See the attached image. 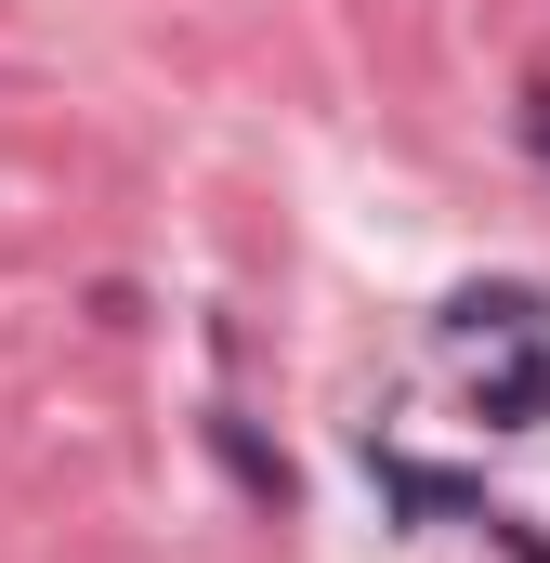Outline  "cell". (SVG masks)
Masks as SVG:
<instances>
[{
	"instance_id": "cell-1",
	"label": "cell",
	"mask_w": 550,
	"mask_h": 563,
	"mask_svg": "<svg viewBox=\"0 0 550 563\" xmlns=\"http://www.w3.org/2000/svg\"><path fill=\"white\" fill-rule=\"evenodd\" d=\"M197 432H210V459H223V485H237L250 511H275V525L301 511V472H288V445H263V420H237V407H210Z\"/></svg>"
},
{
	"instance_id": "cell-2",
	"label": "cell",
	"mask_w": 550,
	"mask_h": 563,
	"mask_svg": "<svg viewBox=\"0 0 550 563\" xmlns=\"http://www.w3.org/2000/svg\"><path fill=\"white\" fill-rule=\"evenodd\" d=\"M472 420H485V432H538V420H550V328H538V341H512V354L485 367Z\"/></svg>"
},
{
	"instance_id": "cell-3",
	"label": "cell",
	"mask_w": 550,
	"mask_h": 563,
	"mask_svg": "<svg viewBox=\"0 0 550 563\" xmlns=\"http://www.w3.org/2000/svg\"><path fill=\"white\" fill-rule=\"evenodd\" d=\"M432 328H446V341H538V328H550V301L498 276V288H446V314H432Z\"/></svg>"
},
{
	"instance_id": "cell-4",
	"label": "cell",
	"mask_w": 550,
	"mask_h": 563,
	"mask_svg": "<svg viewBox=\"0 0 550 563\" xmlns=\"http://www.w3.org/2000/svg\"><path fill=\"white\" fill-rule=\"evenodd\" d=\"M367 472H381L394 511H459V525H485V485H472V472H432V459H394V445H367Z\"/></svg>"
},
{
	"instance_id": "cell-5",
	"label": "cell",
	"mask_w": 550,
	"mask_h": 563,
	"mask_svg": "<svg viewBox=\"0 0 550 563\" xmlns=\"http://www.w3.org/2000/svg\"><path fill=\"white\" fill-rule=\"evenodd\" d=\"M512 132H525V157H538V170H550V79H538V92H525V106H512Z\"/></svg>"
}]
</instances>
